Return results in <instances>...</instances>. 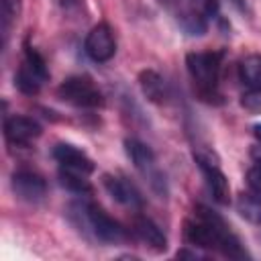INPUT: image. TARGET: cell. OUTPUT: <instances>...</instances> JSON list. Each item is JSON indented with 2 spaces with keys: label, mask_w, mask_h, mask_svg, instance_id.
Segmentation results:
<instances>
[{
  "label": "cell",
  "mask_w": 261,
  "mask_h": 261,
  "mask_svg": "<svg viewBox=\"0 0 261 261\" xmlns=\"http://www.w3.org/2000/svg\"><path fill=\"white\" fill-rule=\"evenodd\" d=\"M184 239L188 245L216 251L228 259H245L249 257L243 249L237 234L228 228L222 216H218L214 210H210L204 204H198L192 212V216L184 222Z\"/></svg>",
  "instance_id": "1"
},
{
  "label": "cell",
  "mask_w": 261,
  "mask_h": 261,
  "mask_svg": "<svg viewBox=\"0 0 261 261\" xmlns=\"http://www.w3.org/2000/svg\"><path fill=\"white\" fill-rule=\"evenodd\" d=\"M69 216L75 222V226L88 234H92L96 241L102 243H122L126 241L128 232L126 228L120 226V222H116L112 216H108L98 204L94 202H75L69 206Z\"/></svg>",
  "instance_id": "2"
},
{
  "label": "cell",
  "mask_w": 261,
  "mask_h": 261,
  "mask_svg": "<svg viewBox=\"0 0 261 261\" xmlns=\"http://www.w3.org/2000/svg\"><path fill=\"white\" fill-rule=\"evenodd\" d=\"M220 65H222L220 51H192L186 55L188 73L196 86L198 96L204 102H220V92H218Z\"/></svg>",
  "instance_id": "3"
},
{
  "label": "cell",
  "mask_w": 261,
  "mask_h": 261,
  "mask_svg": "<svg viewBox=\"0 0 261 261\" xmlns=\"http://www.w3.org/2000/svg\"><path fill=\"white\" fill-rule=\"evenodd\" d=\"M124 149H126L128 159L137 167V171L149 181L151 190L155 194H159L161 198H165L167 196V181H165L163 171L157 167V161H155V155H153L151 147L141 143L139 139H126Z\"/></svg>",
  "instance_id": "4"
},
{
  "label": "cell",
  "mask_w": 261,
  "mask_h": 261,
  "mask_svg": "<svg viewBox=\"0 0 261 261\" xmlns=\"http://www.w3.org/2000/svg\"><path fill=\"white\" fill-rule=\"evenodd\" d=\"M47 80H49V69H47L43 55L29 43H24V57H22L18 71L14 73V86L22 94L35 96L39 94V90L43 88Z\"/></svg>",
  "instance_id": "5"
},
{
  "label": "cell",
  "mask_w": 261,
  "mask_h": 261,
  "mask_svg": "<svg viewBox=\"0 0 261 261\" xmlns=\"http://www.w3.org/2000/svg\"><path fill=\"white\" fill-rule=\"evenodd\" d=\"M57 96L77 108H100L104 104L102 92L96 88V84L92 82V77L88 75H69L61 82V86L57 88Z\"/></svg>",
  "instance_id": "6"
},
{
  "label": "cell",
  "mask_w": 261,
  "mask_h": 261,
  "mask_svg": "<svg viewBox=\"0 0 261 261\" xmlns=\"http://www.w3.org/2000/svg\"><path fill=\"white\" fill-rule=\"evenodd\" d=\"M194 159H196V163H198V167L206 179V186H208L212 198L218 204H228L230 202V186H228V179L218 165V157L214 155V151L198 147V149H194Z\"/></svg>",
  "instance_id": "7"
},
{
  "label": "cell",
  "mask_w": 261,
  "mask_h": 261,
  "mask_svg": "<svg viewBox=\"0 0 261 261\" xmlns=\"http://www.w3.org/2000/svg\"><path fill=\"white\" fill-rule=\"evenodd\" d=\"M163 8L169 10V14L175 18V22L188 33V35H204L208 29L206 16L202 10L194 4V0H159Z\"/></svg>",
  "instance_id": "8"
},
{
  "label": "cell",
  "mask_w": 261,
  "mask_h": 261,
  "mask_svg": "<svg viewBox=\"0 0 261 261\" xmlns=\"http://www.w3.org/2000/svg\"><path fill=\"white\" fill-rule=\"evenodd\" d=\"M84 51L96 63L110 61L116 53V39H114L112 29L106 22L92 27V31L88 33V37L84 41Z\"/></svg>",
  "instance_id": "9"
},
{
  "label": "cell",
  "mask_w": 261,
  "mask_h": 261,
  "mask_svg": "<svg viewBox=\"0 0 261 261\" xmlns=\"http://www.w3.org/2000/svg\"><path fill=\"white\" fill-rule=\"evenodd\" d=\"M10 184H12V192L16 194V198L22 202H29V204L41 202L47 194V184H45L43 175H39L37 171H31V169L14 171Z\"/></svg>",
  "instance_id": "10"
},
{
  "label": "cell",
  "mask_w": 261,
  "mask_h": 261,
  "mask_svg": "<svg viewBox=\"0 0 261 261\" xmlns=\"http://www.w3.org/2000/svg\"><path fill=\"white\" fill-rule=\"evenodd\" d=\"M53 159L59 163V169H67V171H75L82 175H92L96 165L94 161L75 145L71 143H57L53 147Z\"/></svg>",
  "instance_id": "11"
},
{
  "label": "cell",
  "mask_w": 261,
  "mask_h": 261,
  "mask_svg": "<svg viewBox=\"0 0 261 261\" xmlns=\"http://www.w3.org/2000/svg\"><path fill=\"white\" fill-rule=\"evenodd\" d=\"M4 137L12 147H29L41 137V124L29 116H8L4 120Z\"/></svg>",
  "instance_id": "12"
},
{
  "label": "cell",
  "mask_w": 261,
  "mask_h": 261,
  "mask_svg": "<svg viewBox=\"0 0 261 261\" xmlns=\"http://www.w3.org/2000/svg\"><path fill=\"white\" fill-rule=\"evenodd\" d=\"M102 186L104 190L122 206H130V208H139L143 204V198L139 194V190L124 177H118V175H110V173H104L102 175Z\"/></svg>",
  "instance_id": "13"
},
{
  "label": "cell",
  "mask_w": 261,
  "mask_h": 261,
  "mask_svg": "<svg viewBox=\"0 0 261 261\" xmlns=\"http://www.w3.org/2000/svg\"><path fill=\"white\" fill-rule=\"evenodd\" d=\"M133 234L145 243L149 249H153L155 253H163L167 249V237L163 234V230L149 218V216H143V214H137L133 218Z\"/></svg>",
  "instance_id": "14"
},
{
  "label": "cell",
  "mask_w": 261,
  "mask_h": 261,
  "mask_svg": "<svg viewBox=\"0 0 261 261\" xmlns=\"http://www.w3.org/2000/svg\"><path fill=\"white\" fill-rule=\"evenodd\" d=\"M139 86H141V92L145 94V98L153 104H165L169 98L165 80L155 69H143L139 73Z\"/></svg>",
  "instance_id": "15"
},
{
  "label": "cell",
  "mask_w": 261,
  "mask_h": 261,
  "mask_svg": "<svg viewBox=\"0 0 261 261\" xmlns=\"http://www.w3.org/2000/svg\"><path fill=\"white\" fill-rule=\"evenodd\" d=\"M239 80L247 90L261 92V55H249L239 63Z\"/></svg>",
  "instance_id": "16"
},
{
  "label": "cell",
  "mask_w": 261,
  "mask_h": 261,
  "mask_svg": "<svg viewBox=\"0 0 261 261\" xmlns=\"http://www.w3.org/2000/svg\"><path fill=\"white\" fill-rule=\"evenodd\" d=\"M237 212L251 224H261V196L255 192H241L237 196Z\"/></svg>",
  "instance_id": "17"
},
{
  "label": "cell",
  "mask_w": 261,
  "mask_h": 261,
  "mask_svg": "<svg viewBox=\"0 0 261 261\" xmlns=\"http://www.w3.org/2000/svg\"><path fill=\"white\" fill-rule=\"evenodd\" d=\"M59 181L63 188H67L73 194H90L92 192V184L88 179V175L75 173V171H67V169H59Z\"/></svg>",
  "instance_id": "18"
},
{
  "label": "cell",
  "mask_w": 261,
  "mask_h": 261,
  "mask_svg": "<svg viewBox=\"0 0 261 261\" xmlns=\"http://www.w3.org/2000/svg\"><path fill=\"white\" fill-rule=\"evenodd\" d=\"M241 106L253 114H261V92L249 90L247 94L241 96Z\"/></svg>",
  "instance_id": "19"
},
{
  "label": "cell",
  "mask_w": 261,
  "mask_h": 261,
  "mask_svg": "<svg viewBox=\"0 0 261 261\" xmlns=\"http://www.w3.org/2000/svg\"><path fill=\"white\" fill-rule=\"evenodd\" d=\"M247 184H249V188H251L255 194L261 196V165H259V163L253 165V167L247 171Z\"/></svg>",
  "instance_id": "20"
},
{
  "label": "cell",
  "mask_w": 261,
  "mask_h": 261,
  "mask_svg": "<svg viewBox=\"0 0 261 261\" xmlns=\"http://www.w3.org/2000/svg\"><path fill=\"white\" fill-rule=\"evenodd\" d=\"M194 4L202 10V14H204L206 18L216 16V12H218V2H216V0H194Z\"/></svg>",
  "instance_id": "21"
},
{
  "label": "cell",
  "mask_w": 261,
  "mask_h": 261,
  "mask_svg": "<svg viewBox=\"0 0 261 261\" xmlns=\"http://www.w3.org/2000/svg\"><path fill=\"white\" fill-rule=\"evenodd\" d=\"M251 157L255 159V163H259V165H261V143H257V145L251 149Z\"/></svg>",
  "instance_id": "22"
},
{
  "label": "cell",
  "mask_w": 261,
  "mask_h": 261,
  "mask_svg": "<svg viewBox=\"0 0 261 261\" xmlns=\"http://www.w3.org/2000/svg\"><path fill=\"white\" fill-rule=\"evenodd\" d=\"M253 135H255L257 143H261V124H255V126H253Z\"/></svg>",
  "instance_id": "23"
},
{
  "label": "cell",
  "mask_w": 261,
  "mask_h": 261,
  "mask_svg": "<svg viewBox=\"0 0 261 261\" xmlns=\"http://www.w3.org/2000/svg\"><path fill=\"white\" fill-rule=\"evenodd\" d=\"M61 4H63L65 8H71V6H77L80 0H61Z\"/></svg>",
  "instance_id": "24"
}]
</instances>
